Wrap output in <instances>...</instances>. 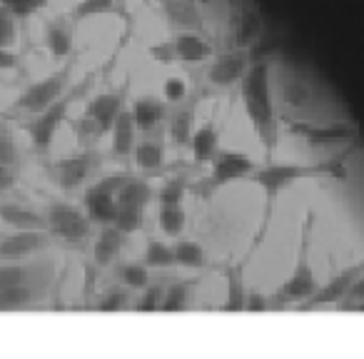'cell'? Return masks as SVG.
<instances>
[{
	"mask_svg": "<svg viewBox=\"0 0 364 359\" xmlns=\"http://www.w3.org/2000/svg\"><path fill=\"white\" fill-rule=\"evenodd\" d=\"M282 100L284 105L294 107V110H302L309 102V87L302 80H297V77H287L282 82Z\"/></svg>",
	"mask_w": 364,
	"mask_h": 359,
	"instance_id": "obj_23",
	"label": "cell"
},
{
	"mask_svg": "<svg viewBox=\"0 0 364 359\" xmlns=\"http://www.w3.org/2000/svg\"><path fill=\"white\" fill-rule=\"evenodd\" d=\"M41 245H46V235L41 230H21L0 242V257H23L36 252Z\"/></svg>",
	"mask_w": 364,
	"mask_h": 359,
	"instance_id": "obj_11",
	"label": "cell"
},
{
	"mask_svg": "<svg viewBox=\"0 0 364 359\" xmlns=\"http://www.w3.org/2000/svg\"><path fill=\"white\" fill-rule=\"evenodd\" d=\"M33 299V292L28 284H16V287H8L0 292V309H18L26 307L28 302Z\"/></svg>",
	"mask_w": 364,
	"mask_h": 359,
	"instance_id": "obj_26",
	"label": "cell"
},
{
	"mask_svg": "<svg viewBox=\"0 0 364 359\" xmlns=\"http://www.w3.org/2000/svg\"><path fill=\"white\" fill-rule=\"evenodd\" d=\"M245 304H247V294H245L240 279L235 277V274H230V279H228V302H225L223 309H228V312H237V309H245Z\"/></svg>",
	"mask_w": 364,
	"mask_h": 359,
	"instance_id": "obj_32",
	"label": "cell"
},
{
	"mask_svg": "<svg viewBox=\"0 0 364 359\" xmlns=\"http://www.w3.org/2000/svg\"><path fill=\"white\" fill-rule=\"evenodd\" d=\"M130 112H132V120H135V127L152 130L162 117V105L157 100H152V97H140Z\"/></svg>",
	"mask_w": 364,
	"mask_h": 359,
	"instance_id": "obj_18",
	"label": "cell"
},
{
	"mask_svg": "<svg viewBox=\"0 0 364 359\" xmlns=\"http://www.w3.org/2000/svg\"><path fill=\"white\" fill-rule=\"evenodd\" d=\"M115 11V0H80L73 11V16L77 21L82 18H95V16H105V13H112Z\"/></svg>",
	"mask_w": 364,
	"mask_h": 359,
	"instance_id": "obj_28",
	"label": "cell"
},
{
	"mask_svg": "<svg viewBox=\"0 0 364 359\" xmlns=\"http://www.w3.org/2000/svg\"><path fill=\"white\" fill-rule=\"evenodd\" d=\"M150 198H152L150 185L140 183V180H130V183H122V188L117 190V205H125V208L142 210Z\"/></svg>",
	"mask_w": 364,
	"mask_h": 359,
	"instance_id": "obj_17",
	"label": "cell"
},
{
	"mask_svg": "<svg viewBox=\"0 0 364 359\" xmlns=\"http://www.w3.org/2000/svg\"><path fill=\"white\" fill-rule=\"evenodd\" d=\"M0 218L18 230L46 227V220H43L41 215L33 213V210H28V208H21V205H0Z\"/></svg>",
	"mask_w": 364,
	"mask_h": 359,
	"instance_id": "obj_15",
	"label": "cell"
},
{
	"mask_svg": "<svg viewBox=\"0 0 364 359\" xmlns=\"http://www.w3.org/2000/svg\"><path fill=\"white\" fill-rule=\"evenodd\" d=\"M255 172V162L250 155L245 152H237V150H223L218 155L213 165V175H210V188H220L225 183H232L237 177H245V175H252Z\"/></svg>",
	"mask_w": 364,
	"mask_h": 359,
	"instance_id": "obj_5",
	"label": "cell"
},
{
	"mask_svg": "<svg viewBox=\"0 0 364 359\" xmlns=\"http://www.w3.org/2000/svg\"><path fill=\"white\" fill-rule=\"evenodd\" d=\"M68 107H70V97H63V100H55L48 110L41 112V117L31 125V137H33V142H36V147L46 150V147L50 145L58 127H60V122L65 120Z\"/></svg>",
	"mask_w": 364,
	"mask_h": 359,
	"instance_id": "obj_7",
	"label": "cell"
},
{
	"mask_svg": "<svg viewBox=\"0 0 364 359\" xmlns=\"http://www.w3.org/2000/svg\"><path fill=\"white\" fill-rule=\"evenodd\" d=\"M120 277L127 287H135V289L145 287V284L150 282V272H147V267H142V264H125V267L120 269Z\"/></svg>",
	"mask_w": 364,
	"mask_h": 359,
	"instance_id": "obj_34",
	"label": "cell"
},
{
	"mask_svg": "<svg viewBox=\"0 0 364 359\" xmlns=\"http://www.w3.org/2000/svg\"><path fill=\"white\" fill-rule=\"evenodd\" d=\"M172 252H175V262L182 264V267H205L208 264L205 250L198 242H193V240H180Z\"/></svg>",
	"mask_w": 364,
	"mask_h": 359,
	"instance_id": "obj_19",
	"label": "cell"
},
{
	"mask_svg": "<svg viewBox=\"0 0 364 359\" xmlns=\"http://www.w3.org/2000/svg\"><path fill=\"white\" fill-rule=\"evenodd\" d=\"M185 198V183L182 180H170L160 190V205H180Z\"/></svg>",
	"mask_w": 364,
	"mask_h": 359,
	"instance_id": "obj_37",
	"label": "cell"
},
{
	"mask_svg": "<svg viewBox=\"0 0 364 359\" xmlns=\"http://www.w3.org/2000/svg\"><path fill=\"white\" fill-rule=\"evenodd\" d=\"M26 279V267L21 264H0V292L8 287H16Z\"/></svg>",
	"mask_w": 364,
	"mask_h": 359,
	"instance_id": "obj_36",
	"label": "cell"
},
{
	"mask_svg": "<svg viewBox=\"0 0 364 359\" xmlns=\"http://www.w3.org/2000/svg\"><path fill=\"white\" fill-rule=\"evenodd\" d=\"M48 223H50L53 232L58 237L68 240V242H77L87 235V220L82 218L80 210H75L73 205L65 203H55L48 213Z\"/></svg>",
	"mask_w": 364,
	"mask_h": 359,
	"instance_id": "obj_4",
	"label": "cell"
},
{
	"mask_svg": "<svg viewBox=\"0 0 364 359\" xmlns=\"http://www.w3.org/2000/svg\"><path fill=\"white\" fill-rule=\"evenodd\" d=\"M16 185V180H13V172L8 170V165H3L0 162V190H8Z\"/></svg>",
	"mask_w": 364,
	"mask_h": 359,
	"instance_id": "obj_45",
	"label": "cell"
},
{
	"mask_svg": "<svg viewBox=\"0 0 364 359\" xmlns=\"http://www.w3.org/2000/svg\"><path fill=\"white\" fill-rule=\"evenodd\" d=\"M145 302H140V309H145V312H150V309H160L162 304V289L160 287H152L150 292L145 294Z\"/></svg>",
	"mask_w": 364,
	"mask_h": 359,
	"instance_id": "obj_41",
	"label": "cell"
},
{
	"mask_svg": "<svg viewBox=\"0 0 364 359\" xmlns=\"http://www.w3.org/2000/svg\"><path fill=\"white\" fill-rule=\"evenodd\" d=\"M364 272V264H357V267H349L344 269L342 274H337V277L329 279L324 287H317V292L309 297L307 304H302L304 309H314V307H322V304H332V302H339V299L347 297L349 287L354 284V279L359 277V274Z\"/></svg>",
	"mask_w": 364,
	"mask_h": 359,
	"instance_id": "obj_8",
	"label": "cell"
},
{
	"mask_svg": "<svg viewBox=\"0 0 364 359\" xmlns=\"http://www.w3.org/2000/svg\"><path fill=\"white\" fill-rule=\"evenodd\" d=\"M299 130L307 135L309 142H344L354 135L349 127H342V125H329V127H299Z\"/></svg>",
	"mask_w": 364,
	"mask_h": 359,
	"instance_id": "obj_21",
	"label": "cell"
},
{
	"mask_svg": "<svg viewBox=\"0 0 364 359\" xmlns=\"http://www.w3.org/2000/svg\"><path fill=\"white\" fill-rule=\"evenodd\" d=\"M342 165L339 162H324V165H294V162H284V165H269L255 175V183L269 195L279 193V190L289 188L297 180H309V177H322V175H339Z\"/></svg>",
	"mask_w": 364,
	"mask_h": 359,
	"instance_id": "obj_2",
	"label": "cell"
},
{
	"mask_svg": "<svg viewBox=\"0 0 364 359\" xmlns=\"http://www.w3.org/2000/svg\"><path fill=\"white\" fill-rule=\"evenodd\" d=\"M162 92H165L167 100L177 102L185 97V92H188V85H185V80L182 77H170V80L165 82V87H162Z\"/></svg>",
	"mask_w": 364,
	"mask_h": 359,
	"instance_id": "obj_39",
	"label": "cell"
},
{
	"mask_svg": "<svg viewBox=\"0 0 364 359\" xmlns=\"http://www.w3.org/2000/svg\"><path fill=\"white\" fill-rule=\"evenodd\" d=\"M18 160V150H16V142L11 137H0V162L3 165H13Z\"/></svg>",
	"mask_w": 364,
	"mask_h": 359,
	"instance_id": "obj_40",
	"label": "cell"
},
{
	"mask_svg": "<svg viewBox=\"0 0 364 359\" xmlns=\"http://www.w3.org/2000/svg\"><path fill=\"white\" fill-rule=\"evenodd\" d=\"M16 43V21L6 6H0V48H8Z\"/></svg>",
	"mask_w": 364,
	"mask_h": 359,
	"instance_id": "obj_35",
	"label": "cell"
},
{
	"mask_svg": "<svg viewBox=\"0 0 364 359\" xmlns=\"http://www.w3.org/2000/svg\"><path fill=\"white\" fill-rule=\"evenodd\" d=\"M48 45H50V53L55 58H65L68 53H70V48H73L70 33L55 23V26L48 28Z\"/></svg>",
	"mask_w": 364,
	"mask_h": 359,
	"instance_id": "obj_29",
	"label": "cell"
},
{
	"mask_svg": "<svg viewBox=\"0 0 364 359\" xmlns=\"http://www.w3.org/2000/svg\"><path fill=\"white\" fill-rule=\"evenodd\" d=\"M0 3H3L13 16H31L38 8L46 6L48 0H0Z\"/></svg>",
	"mask_w": 364,
	"mask_h": 359,
	"instance_id": "obj_38",
	"label": "cell"
},
{
	"mask_svg": "<svg viewBox=\"0 0 364 359\" xmlns=\"http://www.w3.org/2000/svg\"><path fill=\"white\" fill-rule=\"evenodd\" d=\"M193 120H195V112L193 107H185L175 115L172 120V127H170V135L175 142H188L193 137Z\"/></svg>",
	"mask_w": 364,
	"mask_h": 359,
	"instance_id": "obj_27",
	"label": "cell"
},
{
	"mask_svg": "<svg viewBox=\"0 0 364 359\" xmlns=\"http://www.w3.org/2000/svg\"><path fill=\"white\" fill-rule=\"evenodd\" d=\"M132 140H135V120H132V112L122 110L112 122V150L117 155H127L132 150Z\"/></svg>",
	"mask_w": 364,
	"mask_h": 359,
	"instance_id": "obj_16",
	"label": "cell"
},
{
	"mask_svg": "<svg viewBox=\"0 0 364 359\" xmlns=\"http://www.w3.org/2000/svg\"><path fill=\"white\" fill-rule=\"evenodd\" d=\"M344 299H349V302H362V299H364V272L354 279V284L349 287V292H347V297H344Z\"/></svg>",
	"mask_w": 364,
	"mask_h": 359,
	"instance_id": "obj_43",
	"label": "cell"
},
{
	"mask_svg": "<svg viewBox=\"0 0 364 359\" xmlns=\"http://www.w3.org/2000/svg\"><path fill=\"white\" fill-rule=\"evenodd\" d=\"M190 142H193L195 160L203 162V160H208V157L215 152V147H218V132H215L213 125H205V127H200L198 132H193Z\"/></svg>",
	"mask_w": 364,
	"mask_h": 359,
	"instance_id": "obj_20",
	"label": "cell"
},
{
	"mask_svg": "<svg viewBox=\"0 0 364 359\" xmlns=\"http://www.w3.org/2000/svg\"><path fill=\"white\" fill-rule=\"evenodd\" d=\"M162 157H165V152H162L160 142L145 140L135 147V165L140 167V170H155V167H160Z\"/></svg>",
	"mask_w": 364,
	"mask_h": 359,
	"instance_id": "obj_22",
	"label": "cell"
},
{
	"mask_svg": "<svg viewBox=\"0 0 364 359\" xmlns=\"http://www.w3.org/2000/svg\"><path fill=\"white\" fill-rule=\"evenodd\" d=\"M245 110L252 125L257 127L259 137L267 140V145H274V102L272 87H269V63H255L245 75L242 85Z\"/></svg>",
	"mask_w": 364,
	"mask_h": 359,
	"instance_id": "obj_1",
	"label": "cell"
},
{
	"mask_svg": "<svg viewBox=\"0 0 364 359\" xmlns=\"http://www.w3.org/2000/svg\"><path fill=\"white\" fill-rule=\"evenodd\" d=\"M185 299H188V284H172L167 289V294H162V312H177V309L185 307Z\"/></svg>",
	"mask_w": 364,
	"mask_h": 359,
	"instance_id": "obj_33",
	"label": "cell"
},
{
	"mask_svg": "<svg viewBox=\"0 0 364 359\" xmlns=\"http://www.w3.org/2000/svg\"><path fill=\"white\" fill-rule=\"evenodd\" d=\"M175 55L185 63H203L213 55V45H210L205 38L200 36H193V33H185V36H177L175 43Z\"/></svg>",
	"mask_w": 364,
	"mask_h": 359,
	"instance_id": "obj_12",
	"label": "cell"
},
{
	"mask_svg": "<svg viewBox=\"0 0 364 359\" xmlns=\"http://www.w3.org/2000/svg\"><path fill=\"white\" fill-rule=\"evenodd\" d=\"M122 112V100L120 95H97L87 107V117L92 120V125L97 127V132L112 130V122L117 120V115Z\"/></svg>",
	"mask_w": 364,
	"mask_h": 359,
	"instance_id": "obj_10",
	"label": "cell"
},
{
	"mask_svg": "<svg viewBox=\"0 0 364 359\" xmlns=\"http://www.w3.org/2000/svg\"><path fill=\"white\" fill-rule=\"evenodd\" d=\"M145 262L150 267H170L175 262V252L162 240H150L145 247Z\"/></svg>",
	"mask_w": 364,
	"mask_h": 359,
	"instance_id": "obj_24",
	"label": "cell"
},
{
	"mask_svg": "<svg viewBox=\"0 0 364 359\" xmlns=\"http://www.w3.org/2000/svg\"><path fill=\"white\" fill-rule=\"evenodd\" d=\"M16 65H18V55H13L6 48H0V70H13Z\"/></svg>",
	"mask_w": 364,
	"mask_h": 359,
	"instance_id": "obj_44",
	"label": "cell"
},
{
	"mask_svg": "<svg viewBox=\"0 0 364 359\" xmlns=\"http://www.w3.org/2000/svg\"><path fill=\"white\" fill-rule=\"evenodd\" d=\"M259 28H262V18H259L257 13H247V16L242 18V23H240L237 36H235L237 45H240V48L250 45V43H252L255 38L259 36Z\"/></svg>",
	"mask_w": 364,
	"mask_h": 359,
	"instance_id": "obj_30",
	"label": "cell"
},
{
	"mask_svg": "<svg viewBox=\"0 0 364 359\" xmlns=\"http://www.w3.org/2000/svg\"><path fill=\"white\" fill-rule=\"evenodd\" d=\"M87 170H90V155H75L68 157L65 162H60L58 167V180L65 190H73L75 185H80L87 177Z\"/></svg>",
	"mask_w": 364,
	"mask_h": 359,
	"instance_id": "obj_14",
	"label": "cell"
},
{
	"mask_svg": "<svg viewBox=\"0 0 364 359\" xmlns=\"http://www.w3.org/2000/svg\"><path fill=\"white\" fill-rule=\"evenodd\" d=\"M65 77H68V73H55V75L33 82V85L21 95V100L16 102V107L18 110H26V112L48 110V107L60 97L63 85H65Z\"/></svg>",
	"mask_w": 364,
	"mask_h": 359,
	"instance_id": "obj_3",
	"label": "cell"
},
{
	"mask_svg": "<svg viewBox=\"0 0 364 359\" xmlns=\"http://www.w3.org/2000/svg\"><path fill=\"white\" fill-rule=\"evenodd\" d=\"M359 309H362V312H364V299H362V302H359Z\"/></svg>",
	"mask_w": 364,
	"mask_h": 359,
	"instance_id": "obj_47",
	"label": "cell"
},
{
	"mask_svg": "<svg viewBox=\"0 0 364 359\" xmlns=\"http://www.w3.org/2000/svg\"><path fill=\"white\" fill-rule=\"evenodd\" d=\"M245 309H250V312H257V309H264V299L259 297V294H250V297H247V304H245Z\"/></svg>",
	"mask_w": 364,
	"mask_h": 359,
	"instance_id": "obj_46",
	"label": "cell"
},
{
	"mask_svg": "<svg viewBox=\"0 0 364 359\" xmlns=\"http://www.w3.org/2000/svg\"><path fill=\"white\" fill-rule=\"evenodd\" d=\"M317 292V274H314L312 264H309L307 257L299 259L297 269L292 272V277L284 282V287L277 292L279 299L284 302H302V299H309Z\"/></svg>",
	"mask_w": 364,
	"mask_h": 359,
	"instance_id": "obj_9",
	"label": "cell"
},
{
	"mask_svg": "<svg viewBox=\"0 0 364 359\" xmlns=\"http://www.w3.org/2000/svg\"><path fill=\"white\" fill-rule=\"evenodd\" d=\"M250 55L245 48H237L232 53H225L223 58L213 63L210 68V80L213 85H220V87H228V85H235L237 80H242L250 70Z\"/></svg>",
	"mask_w": 364,
	"mask_h": 359,
	"instance_id": "obj_6",
	"label": "cell"
},
{
	"mask_svg": "<svg viewBox=\"0 0 364 359\" xmlns=\"http://www.w3.org/2000/svg\"><path fill=\"white\" fill-rule=\"evenodd\" d=\"M185 227V213L180 205H162L160 208V230L165 235H180Z\"/></svg>",
	"mask_w": 364,
	"mask_h": 359,
	"instance_id": "obj_25",
	"label": "cell"
},
{
	"mask_svg": "<svg viewBox=\"0 0 364 359\" xmlns=\"http://www.w3.org/2000/svg\"><path fill=\"white\" fill-rule=\"evenodd\" d=\"M122 304H125V292H110L100 302V309L102 312H112V309H122Z\"/></svg>",
	"mask_w": 364,
	"mask_h": 359,
	"instance_id": "obj_42",
	"label": "cell"
},
{
	"mask_svg": "<svg viewBox=\"0 0 364 359\" xmlns=\"http://www.w3.org/2000/svg\"><path fill=\"white\" fill-rule=\"evenodd\" d=\"M122 247V232L117 227H107L97 235L95 245H92V257L97 264H110L117 257Z\"/></svg>",
	"mask_w": 364,
	"mask_h": 359,
	"instance_id": "obj_13",
	"label": "cell"
},
{
	"mask_svg": "<svg viewBox=\"0 0 364 359\" xmlns=\"http://www.w3.org/2000/svg\"><path fill=\"white\" fill-rule=\"evenodd\" d=\"M140 215L142 210L137 208H125V205H117V215H115V227L122 235H130L140 227Z\"/></svg>",
	"mask_w": 364,
	"mask_h": 359,
	"instance_id": "obj_31",
	"label": "cell"
}]
</instances>
